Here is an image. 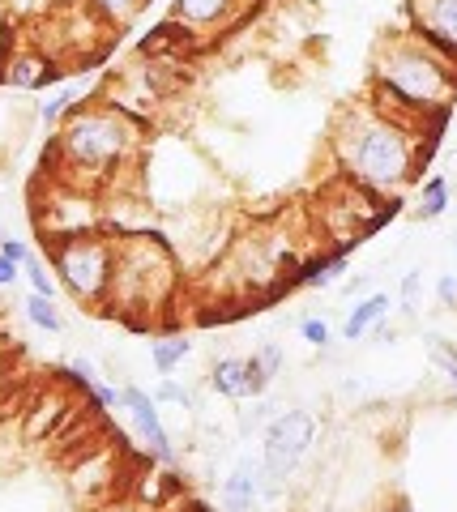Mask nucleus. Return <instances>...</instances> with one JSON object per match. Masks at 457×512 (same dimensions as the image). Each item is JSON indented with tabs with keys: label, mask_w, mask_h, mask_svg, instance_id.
Instances as JSON below:
<instances>
[{
	"label": "nucleus",
	"mask_w": 457,
	"mask_h": 512,
	"mask_svg": "<svg viewBox=\"0 0 457 512\" xmlns=\"http://www.w3.org/2000/svg\"><path fill=\"white\" fill-rule=\"evenodd\" d=\"M432 128L393 116L381 103H351L334 120L329 146L346 184L372 192V197H398L423 167V141Z\"/></svg>",
	"instance_id": "f257e3e1"
},
{
	"label": "nucleus",
	"mask_w": 457,
	"mask_h": 512,
	"mask_svg": "<svg viewBox=\"0 0 457 512\" xmlns=\"http://www.w3.org/2000/svg\"><path fill=\"white\" fill-rule=\"evenodd\" d=\"M406 22L419 39L457 60V0H406Z\"/></svg>",
	"instance_id": "1a4fd4ad"
},
{
	"label": "nucleus",
	"mask_w": 457,
	"mask_h": 512,
	"mask_svg": "<svg viewBox=\"0 0 457 512\" xmlns=\"http://www.w3.org/2000/svg\"><path fill=\"white\" fill-rule=\"evenodd\" d=\"M0 252H5L13 265H26L30 256H35V248H30L26 239H13V235H0Z\"/></svg>",
	"instance_id": "bb28decb"
},
{
	"label": "nucleus",
	"mask_w": 457,
	"mask_h": 512,
	"mask_svg": "<svg viewBox=\"0 0 457 512\" xmlns=\"http://www.w3.org/2000/svg\"><path fill=\"white\" fill-rule=\"evenodd\" d=\"M18 278H22V265H13V261H9V256H5V252H0V291H9V286H13V282H18Z\"/></svg>",
	"instance_id": "c756f323"
},
{
	"label": "nucleus",
	"mask_w": 457,
	"mask_h": 512,
	"mask_svg": "<svg viewBox=\"0 0 457 512\" xmlns=\"http://www.w3.org/2000/svg\"><path fill=\"white\" fill-rule=\"evenodd\" d=\"M90 397H94V406H99V410H120L124 406V393L116 389V384H107L103 376L90 384Z\"/></svg>",
	"instance_id": "a878e982"
},
{
	"label": "nucleus",
	"mask_w": 457,
	"mask_h": 512,
	"mask_svg": "<svg viewBox=\"0 0 457 512\" xmlns=\"http://www.w3.org/2000/svg\"><path fill=\"white\" fill-rule=\"evenodd\" d=\"M389 312H393V295H385V291L364 295L351 312H346V320H342V338H346V342H364L368 333H376V329L385 325Z\"/></svg>",
	"instance_id": "ddd939ff"
},
{
	"label": "nucleus",
	"mask_w": 457,
	"mask_h": 512,
	"mask_svg": "<svg viewBox=\"0 0 457 512\" xmlns=\"http://www.w3.org/2000/svg\"><path fill=\"white\" fill-rule=\"evenodd\" d=\"M180 286L176 256L154 235H120L116 239V278L107 308L141 325L146 312H163Z\"/></svg>",
	"instance_id": "20e7f679"
},
{
	"label": "nucleus",
	"mask_w": 457,
	"mask_h": 512,
	"mask_svg": "<svg viewBox=\"0 0 457 512\" xmlns=\"http://www.w3.org/2000/svg\"><path fill=\"white\" fill-rule=\"evenodd\" d=\"M312 444H317V414L295 406V410H282L274 414L261 431V474H265V495H274L287 478L304 466Z\"/></svg>",
	"instance_id": "423d86ee"
},
{
	"label": "nucleus",
	"mask_w": 457,
	"mask_h": 512,
	"mask_svg": "<svg viewBox=\"0 0 457 512\" xmlns=\"http://www.w3.org/2000/svg\"><path fill=\"white\" fill-rule=\"evenodd\" d=\"M0 82L13 90H43L60 82V60L39 52V47H22V52H9L0 64Z\"/></svg>",
	"instance_id": "9b49d317"
},
{
	"label": "nucleus",
	"mask_w": 457,
	"mask_h": 512,
	"mask_svg": "<svg viewBox=\"0 0 457 512\" xmlns=\"http://www.w3.org/2000/svg\"><path fill=\"white\" fill-rule=\"evenodd\" d=\"M193 355V342L184 338V333H163V338L150 342V363L159 376H176V367Z\"/></svg>",
	"instance_id": "f3484780"
},
{
	"label": "nucleus",
	"mask_w": 457,
	"mask_h": 512,
	"mask_svg": "<svg viewBox=\"0 0 457 512\" xmlns=\"http://www.w3.org/2000/svg\"><path fill=\"white\" fill-rule=\"evenodd\" d=\"M346 269H351V252L346 248H334L329 256H321V261H308L295 269V286H304V291H329Z\"/></svg>",
	"instance_id": "4468645a"
},
{
	"label": "nucleus",
	"mask_w": 457,
	"mask_h": 512,
	"mask_svg": "<svg viewBox=\"0 0 457 512\" xmlns=\"http://www.w3.org/2000/svg\"><path fill=\"white\" fill-rule=\"evenodd\" d=\"M261 495H265L261 457H240L227 470L223 483H218V508H223V512H252Z\"/></svg>",
	"instance_id": "f8f14e48"
},
{
	"label": "nucleus",
	"mask_w": 457,
	"mask_h": 512,
	"mask_svg": "<svg viewBox=\"0 0 457 512\" xmlns=\"http://www.w3.org/2000/svg\"><path fill=\"white\" fill-rule=\"evenodd\" d=\"M150 397H154V402H159V406H167V402H171V406H184V410L193 406V393H188L176 376H163V380L150 389Z\"/></svg>",
	"instance_id": "393cba45"
},
{
	"label": "nucleus",
	"mask_w": 457,
	"mask_h": 512,
	"mask_svg": "<svg viewBox=\"0 0 457 512\" xmlns=\"http://www.w3.org/2000/svg\"><path fill=\"white\" fill-rule=\"evenodd\" d=\"M206 384L218 397H227V402H252V397H261L265 389H270V380L257 372L252 355H223V359H214V367L206 372Z\"/></svg>",
	"instance_id": "9d476101"
},
{
	"label": "nucleus",
	"mask_w": 457,
	"mask_h": 512,
	"mask_svg": "<svg viewBox=\"0 0 457 512\" xmlns=\"http://www.w3.org/2000/svg\"><path fill=\"white\" fill-rule=\"evenodd\" d=\"M449 205H453V188L445 175H428V180L419 184V201H415V218L419 222H436V218H445L449 214Z\"/></svg>",
	"instance_id": "dca6fc26"
},
{
	"label": "nucleus",
	"mask_w": 457,
	"mask_h": 512,
	"mask_svg": "<svg viewBox=\"0 0 457 512\" xmlns=\"http://www.w3.org/2000/svg\"><path fill=\"white\" fill-rule=\"evenodd\" d=\"M252 0H171V22L184 35H218L244 18Z\"/></svg>",
	"instance_id": "6e6552de"
},
{
	"label": "nucleus",
	"mask_w": 457,
	"mask_h": 512,
	"mask_svg": "<svg viewBox=\"0 0 457 512\" xmlns=\"http://www.w3.org/2000/svg\"><path fill=\"white\" fill-rule=\"evenodd\" d=\"M82 94H86V82H60V86L39 103V124L60 128L73 107H82Z\"/></svg>",
	"instance_id": "2eb2a0df"
},
{
	"label": "nucleus",
	"mask_w": 457,
	"mask_h": 512,
	"mask_svg": "<svg viewBox=\"0 0 457 512\" xmlns=\"http://www.w3.org/2000/svg\"><path fill=\"white\" fill-rule=\"evenodd\" d=\"M436 299L445 303V308H457V274H440L436 278Z\"/></svg>",
	"instance_id": "c85d7f7f"
},
{
	"label": "nucleus",
	"mask_w": 457,
	"mask_h": 512,
	"mask_svg": "<svg viewBox=\"0 0 457 512\" xmlns=\"http://www.w3.org/2000/svg\"><path fill=\"white\" fill-rule=\"evenodd\" d=\"M86 9L103 26H124L129 18H137V13L146 9V0H86Z\"/></svg>",
	"instance_id": "6ab92c4d"
},
{
	"label": "nucleus",
	"mask_w": 457,
	"mask_h": 512,
	"mask_svg": "<svg viewBox=\"0 0 457 512\" xmlns=\"http://www.w3.org/2000/svg\"><path fill=\"white\" fill-rule=\"evenodd\" d=\"M124 414H129V423H133V436L150 448L159 461H167V466H176V444H171V436H167V427H163V410H159V402L150 397V389H137V384H124Z\"/></svg>",
	"instance_id": "0eeeda50"
},
{
	"label": "nucleus",
	"mask_w": 457,
	"mask_h": 512,
	"mask_svg": "<svg viewBox=\"0 0 457 512\" xmlns=\"http://www.w3.org/2000/svg\"><path fill=\"white\" fill-rule=\"evenodd\" d=\"M22 312H26L30 325L43 329V333H65V316H60L52 295H35V291H30L26 303H22Z\"/></svg>",
	"instance_id": "a211bd4d"
},
{
	"label": "nucleus",
	"mask_w": 457,
	"mask_h": 512,
	"mask_svg": "<svg viewBox=\"0 0 457 512\" xmlns=\"http://www.w3.org/2000/svg\"><path fill=\"white\" fill-rule=\"evenodd\" d=\"M52 274L60 291H69L82 308H107L116 278V239L103 235L99 227L82 235L52 239Z\"/></svg>",
	"instance_id": "39448f33"
},
{
	"label": "nucleus",
	"mask_w": 457,
	"mask_h": 512,
	"mask_svg": "<svg viewBox=\"0 0 457 512\" xmlns=\"http://www.w3.org/2000/svg\"><path fill=\"white\" fill-rule=\"evenodd\" d=\"M0 64H5V5H0Z\"/></svg>",
	"instance_id": "2f4dec72"
},
{
	"label": "nucleus",
	"mask_w": 457,
	"mask_h": 512,
	"mask_svg": "<svg viewBox=\"0 0 457 512\" xmlns=\"http://www.w3.org/2000/svg\"><path fill=\"white\" fill-rule=\"evenodd\" d=\"M299 342H308L312 350H325L334 346V325H329L325 316H299Z\"/></svg>",
	"instance_id": "aec40b11"
},
{
	"label": "nucleus",
	"mask_w": 457,
	"mask_h": 512,
	"mask_svg": "<svg viewBox=\"0 0 457 512\" xmlns=\"http://www.w3.org/2000/svg\"><path fill=\"white\" fill-rule=\"evenodd\" d=\"M252 363H257V372L274 384V376L282 372V363H287V355H282L278 342H261L257 350H252Z\"/></svg>",
	"instance_id": "b1692460"
},
{
	"label": "nucleus",
	"mask_w": 457,
	"mask_h": 512,
	"mask_svg": "<svg viewBox=\"0 0 457 512\" xmlns=\"http://www.w3.org/2000/svg\"><path fill=\"white\" fill-rule=\"evenodd\" d=\"M453 256H457V235H453Z\"/></svg>",
	"instance_id": "72a5a7b5"
},
{
	"label": "nucleus",
	"mask_w": 457,
	"mask_h": 512,
	"mask_svg": "<svg viewBox=\"0 0 457 512\" xmlns=\"http://www.w3.org/2000/svg\"><path fill=\"white\" fill-rule=\"evenodd\" d=\"M368 99L419 128H436L457 103V60L419 39L415 30L385 35L372 56Z\"/></svg>",
	"instance_id": "f03ea898"
},
{
	"label": "nucleus",
	"mask_w": 457,
	"mask_h": 512,
	"mask_svg": "<svg viewBox=\"0 0 457 512\" xmlns=\"http://www.w3.org/2000/svg\"><path fill=\"white\" fill-rule=\"evenodd\" d=\"M385 512H415V504H411V500H393Z\"/></svg>",
	"instance_id": "7c9ffc66"
},
{
	"label": "nucleus",
	"mask_w": 457,
	"mask_h": 512,
	"mask_svg": "<svg viewBox=\"0 0 457 512\" xmlns=\"http://www.w3.org/2000/svg\"><path fill=\"white\" fill-rule=\"evenodd\" d=\"M103 512H133V508H103Z\"/></svg>",
	"instance_id": "473e14b6"
},
{
	"label": "nucleus",
	"mask_w": 457,
	"mask_h": 512,
	"mask_svg": "<svg viewBox=\"0 0 457 512\" xmlns=\"http://www.w3.org/2000/svg\"><path fill=\"white\" fill-rule=\"evenodd\" d=\"M22 278L30 282V291H35V295H52L56 299V291H60V282L52 278V269H47L39 256H30V261L22 265Z\"/></svg>",
	"instance_id": "412c9836"
},
{
	"label": "nucleus",
	"mask_w": 457,
	"mask_h": 512,
	"mask_svg": "<svg viewBox=\"0 0 457 512\" xmlns=\"http://www.w3.org/2000/svg\"><path fill=\"white\" fill-rule=\"evenodd\" d=\"M65 376H69L73 384H82V389H90V384L99 380V372H94V363H90V359H69Z\"/></svg>",
	"instance_id": "cd10ccee"
},
{
	"label": "nucleus",
	"mask_w": 457,
	"mask_h": 512,
	"mask_svg": "<svg viewBox=\"0 0 457 512\" xmlns=\"http://www.w3.org/2000/svg\"><path fill=\"white\" fill-rule=\"evenodd\" d=\"M419 295H423V269H411V274H402V286H398V312L415 316L419 312Z\"/></svg>",
	"instance_id": "5701e85b"
},
{
	"label": "nucleus",
	"mask_w": 457,
	"mask_h": 512,
	"mask_svg": "<svg viewBox=\"0 0 457 512\" xmlns=\"http://www.w3.org/2000/svg\"><path fill=\"white\" fill-rule=\"evenodd\" d=\"M428 359L445 372V380L457 389V346L453 342H445V338H428Z\"/></svg>",
	"instance_id": "4be33fe9"
},
{
	"label": "nucleus",
	"mask_w": 457,
	"mask_h": 512,
	"mask_svg": "<svg viewBox=\"0 0 457 512\" xmlns=\"http://www.w3.org/2000/svg\"><path fill=\"white\" fill-rule=\"evenodd\" d=\"M137 141H141L137 120L124 103L107 99V103L73 107L52 141V158H60L56 180L99 192L137 158Z\"/></svg>",
	"instance_id": "7ed1b4c3"
}]
</instances>
